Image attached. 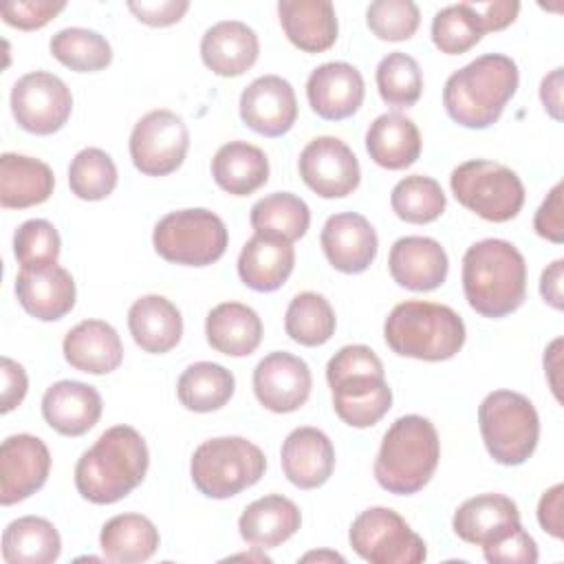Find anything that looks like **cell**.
<instances>
[{
    "instance_id": "40",
    "label": "cell",
    "mask_w": 564,
    "mask_h": 564,
    "mask_svg": "<svg viewBox=\"0 0 564 564\" xmlns=\"http://www.w3.org/2000/svg\"><path fill=\"white\" fill-rule=\"evenodd\" d=\"M48 48L59 64L75 73L104 70L112 62V48L108 40L93 29H62L51 37Z\"/></svg>"
},
{
    "instance_id": "30",
    "label": "cell",
    "mask_w": 564,
    "mask_h": 564,
    "mask_svg": "<svg viewBox=\"0 0 564 564\" xmlns=\"http://www.w3.org/2000/svg\"><path fill=\"white\" fill-rule=\"evenodd\" d=\"M128 328L141 350L163 355L181 341L183 317L167 297L143 295L128 311Z\"/></svg>"
},
{
    "instance_id": "44",
    "label": "cell",
    "mask_w": 564,
    "mask_h": 564,
    "mask_svg": "<svg viewBox=\"0 0 564 564\" xmlns=\"http://www.w3.org/2000/svg\"><path fill=\"white\" fill-rule=\"evenodd\" d=\"M485 35L471 2L449 4L432 18V42L445 55L467 53Z\"/></svg>"
},
{
    "instance_id": "29",
    "label": "cell",
    "mask_w": 564,
    "mask_h": 564,
    "mask_svg": "<svg viewBox=\"0 0 564 564\" xmlns=\"http://www.w3.org/2000/svg\"><path fill=\"white\" fill-rule=\"evenodd\" d=\"M302 524V513L293 500L269 494L251 505L238 518V531L253 549H275L286 542Z\"/></svg>"
},
{
    "instance_id": "43",
    "label": "cell",
    "mask_w": 564,
    "mask_h": 564,
    "mask_svg": "<svg viewBox=\"0 0 564 564\" xmlns=\"http://www.w3.org/2000/svg\"><path fill=\"white\" fill-rule=\"evenodd\" d=\"M70 192L82 200H104L117 187V165L101 148L79 150L68 165Z\"/></svg>"
},
{
    "instance_id": "15",
    "label": "cell",
    "mask_w": 564,
    "mask_h": 564,
    "mask_svg": "<svg viewBox=\"0 0 564 564\" xmlns=\"http://www.w3.org/2000/svg\"><path fill=\"white\" fill-rule=\"evenodd\" d=\"M51 471V452L33 434H13L0 447V502L4 507L40 491Z\"/></svg>"
},
{
    "instance_id": "16",
    "label": "cell",
    "mask_w": 564,
    "mask_h": 564,
    "mask_svg": "<svg viewBox=\"0 0 564 564\" xmlns=\"http://www.w3.org/2000/svg\"><path fill=\"white\" fill-rule=\"evenodd\" d=\"M308 364L286 350L269 352L253 370V392L260 405L286 414L300 410L311 394Z\"/></svg>"
},
{
    "instance_id": "7",
    "label": "cell",
    "mask_w": 564,
    "mask_h": 564,
    "mask_svg": "<svg viewBox=\"0 0 564 564\" xmlns=\"http://www.w3.org/2000/svg\"><path fill=\"white\" fill-rule=\"evenodd\" d=\"M267 469L264 452L242 436H218L200 443L189 463L194 487L214 500H225L253 487Z\"/></svg>"
},
{
    "instance_id": "39",
    "label": "cell",
    "mask_w": 564,
    "mask_h": 564,
    "mask_svg": "<svg viewBox=\"0 0 564 564\" xmlns=\"http://www.w3.org/2000/svg\"><path fill=\"white\" fill-rule=\"evenodd\" d=\"M335 311L330 302L313 291L297 293L286 308L284 330L286 335L302 346H322L335 333Z\"/></svg>"
},
{
    "instance_id": "55",
    "label": "cell",
    "mask_w": 564,
    "mask_h": 564,
    "mask_svg": "<svg viewBox=\"0 0 564 564\" xmlns=\"http://www.w3.org/2000/svg\"><path fill=\"white\" fill-rule=\"evenodd\" d=\"M540 99L546 112L560 121L562 119V68L551 70L540 84Z\"/></svg>"
},
{
    "instance_id": "48",
    "label": "cell",
    "mask_w": 564,
    "mask_h": 564,
    "mask_svg": "<svg viewBox=\"0 0 564 564\" xmlns=\"http://www.w3.org/2000/svg\"><path fill=\"white\" fill-rule=\"evenodd\" d=\"M482 555L491 564H535L540 557L535 540L522 527L502 540L482 546Z\"/></svg>"
},
{
    "instance_id": "14",
    "label": "cell",
    "mask_w": 564,
    "mask_h": 564,
    "mask_svg": "<svg viewBox=\"0 0 564 564\" xmlns=\"http://www.w3.org/2000/svg\"><path fill=\"white\" fill-rule=\"evenodd\" d=\"M300 176L322 198H344L361 181L355 152L337 137H317L300 152Z\"/></svg>"
},
{
    "instance_id": "5",
    "label": "cell",
    "mask_w": 564,
    "mask_h": 564,
    "mask_svg": "<svg viewBox=\"0 0 564 564\" xmlns=\"http://www.w3.org/2000/svg\"><path fill=\"white\" fill-rule=\"evenodd\" d=\"M438 458L441 441L434 423L421 414H405L383 434L372 471L386 491L412 496L430 482Z\"/></svg>"
},
{
    "instance_id": "12",
    "label": "cell",
    "mask_w": 564,
    "mask_h": 564,
    "mask_svg": "<svg viewBox=\"0 0 564 564\" xmlns=\"http://www.w3.org/2000/svg\"><path fill=\"white\" fill-rule=\"evenodd\" d=\"M130 159L145 176H167L176 172L189 148L185 121L165 108L143 115L130 132Z\"/></svg>"
},
{
    "instance_id": "36",
    "label": "cell",
    "mask_w": 564,
    "mask_h": 564,
    "mask_svg": "<svg viewBox=\"0 0 564 564\" xmlns=\"http://www.w3.org/2000/svg\"><path fill=\"white\" fill-rule=\"evenodd\" d=\"M62 553L57 529L40 516H22L2 533V557L7 564H51Z\"/></svg>"
},
{
    "instance_id": "27",
    "label": "cell",
    "mask_w": 564,
    "mask_h": 564,
    "mask_svg": "<svg viewBox=\"0 0 564 564\" xmlns=\"http://www.w3.org/2000/svg\"><path fill=\"white\" fill-rule=\"evenodd\" d=\"M275 236L253 234L238 256V275L245 286L258 293L278 291L291 275L295 264V251Z\"/></svg>"
},
{
    "instance_id": "20",
    "label": "cell",
    "mask_w": 564,
    "mask_h": 564,
    "mask_svg": "<svg viewBox=\"0 0 564 564\" xmlns=\"http://www.w3.org/2000/svg\"><path fill=\"white\" fill-rule=\"evenodd\" d=\"M15 297L35 319L55 322L73 311L75 282L57 262L44 267H20L15 278Z\"/></svg>"
},
{
    "instance_id": "34",
    "label": "cell",
    "mask_w": 564,
    "mask_h": 564,
    "mask_svg": "<svg viewBox=\"0 0 564 564\" xmlns=\"http://www.w3.org/2000/svg\"><path fill=\"white\" fill-rule=\"evenodd\" d=\"M212 176L227 194L249 196L269 181V159L258 145L229 141L216 150Z\"/></svg>"
},
{
    "instance_id": "50",
    "label": "cell",
    "mask_w": 564,
    "mask_h": 564,
    "mask_svg": "<svg viewBox=\"0 0 564 564\" xmlns=\"http://www.w3.org/2000/svg\"><path fill=\"white\" fill-rule=\"evenodd\" d=\"M128 9L134 18L148 26H170L178 22L189 9L187 0H154V2H128Z\"/></svg>"
},
{
    "instance_id": "22",
    "label": "cell",
    "mask_w": 564,
    "mask_h": 564,
    "mask_svg": "<svg viewBox=\"0 0 564 564\" xmlns=\"http://www.w3.org/2000/svg\"><path fill=\"white\" fill-rule=\"evenodd\" d=\"M452 527L463 542L487 546L502 540L522 524L518 505L511 498L502 494H480L465 500L456 509Z\"/></svg>"
},
{
    "instance_id": "32",
    "label": "cell",
    "mask_w": 564,
    "mask_h": 564,
    "mask_svg": "<svg viewBox=\"0 0 564 564\" xmlns=\"http://www.w3.org/2000/svg\"><path fill=\"white\" fill-rule=\"evenodd\" d=\"M205 335L216 352L247 357L262 341V319L247 304L223 302L207 313Z\"/></svg>"
},
{
    "instance_id": "37",
    "label": "cell",
    "mask_w": 564,
    "mask_h": 564,
    "mask_svg": "<svg viewBox=\"0 0 564 564\" xmlns=\"http://www.w3.org/2000/svg\"><path fill=\"white\" fill-rule=\"evenodd\" d=\"M236 390L234 375L214 361H196L187 366L176 383L183 408L192 412H214L229 403Z\"/></svg>"
},
{
    "instance_id": "23",
    "label": "cell",
    "mask_w": 564,
    "mask_h": 564,
    "mask_svg": "<svg viewBox=\"0 0 564 564\" xmlns=\"http://www.w3.org/2000/svg\"><path fill=\"white\" fill-rule=\"evenodd\" d=\"M282 471L300 489L322 487L335 469V447L317 427H295L282 443Z\"/></svg>"
},
{
    "instance_id": "49",
    "label": "cell",
    "mask_w": 564,
    "mask_h": 564,
    "mask_svg": "<svg viewBox=\"0 0 564 564\" xmlns=\"http://www.w3.org/2000/svg\"><path fill=\"white\" fill-rule=\"evenodd\" d=\"M535 234L560 245L564 240V218H562V183H555L533 218Z\"/></svg>"
},
{
    "instance_id": "46",
    "label": "cell",
    "mask_w": 564,
    "mask_h": 564,
    "mask_svg": "<svg viewBox=\"0 0 564 564\" xmlns=\"http://www.w3.org/2000/svg\"><path fill=\"white\" fill-rule=\"evenodd\" d=\"M421 22L419 7L412 0H377L366 9L368 29L386 42L410 40Z\"/></svg>"
},
{
    "instance_id": "11",
    "label": "cell",
    "mask_w": 564,
    "mask_h": 564,
    "mask_svg": "<svg viewBox=\"0 0 564 564\" xmlns=\"http://www.w3.org/2000/svg\"><path fill=\"white\" fill-rule=\"evenodd\" d=\"M352 551L370 564H419L427 557V546L410 524L388 507L361 511L348 531Z\"/></svg>"
},
{
    "instance_id": "8",
    "label": "cell",
    "mask_w": 564,
    "mask_h": 564,
    "mask_svg": "<svg viewBox=\"0 0 564 564\" xmlns=\"http://www.w3.org/2000/svg\"><path fill=\"white\" fill-rule=\"evenodd\" d=\"M478 427L489 456L500 465H522L538 447L540 419L520 392H489L478 405Z\"/></svg>"
},
{
    "instance_id": "13",
    "label": "cell",
    "mask_w": 564,
    "mask_h": 564,
    "mask_svg": "<svg viewBox=\"0 0 564 564\" xmlns=\"http://www.w3.org/2000/svg\"><path fill=\"white\" fill-rule=\"evenodd\" d=\"M11 112L18 126L31 134H53L73 112L70 88L53 73L33 70L11 88Z\"/></svg>"
},
{
    "instance_id": "25",
    "label": "cell",
    "mask_w": 564,
    "mask_h": 564,
    "mask_svg": "<svg viewBox=\"0 0 564 564\" xmlns=\"http://www.w3.org/2000/svg\"><path fill=\"white\" fill-rule=\"evenodd\" d=\"M260 53L256 31L240 20H223L209 26L200 40L203 64L220 77H238L249 70Z\"/></svg>"
},
{
    "instance_id": "3",
    "label": "cell",
    "mask_w": 564,
    "mask_h": 564,
    "mask_svg": "<svg viewBox=\"0 0 564 564\" xmlns=\"http://www.w3.org/2000/svg\"><path fill=\"white\" fill-rule=\"evenodd\" d=\"M518 82L520 73L509 55L485 53L447 77L443 106L458 126L485 130L500 119Z\"/></svg>"
},
{
    "instance_id": "45",
    "label": "cell",
    "mask_w": 564,
    "mask_h": 564,
    "mask_svg": "<svg viewBox=\"0 0 564 564\" xmlns=\"http://www.w3.org/2000/svg\"><path fill=\"white\" fill-rule=\"evenodd\" d=\"M59 247L57 229L44 218H31L13 234V256L20 267L53 264L59 258Z\"/></svg>"
},
{
    "instance_id": "33",
    "label": "cell",
    "mask_w": 564,
    "mask_h": 564,
    "mask_svg": "<svg viewBox=\"0 0 564 564\" xmlns=\"http://www.w3.org/2000/svg\"><path fill=\"white\" fill-rule=\"evenodd\" d=\"M366 150L377 165L405 170L421 154V132L403 112H383L366 132Z\"/></svg>"
},
{
    "instance_id": "17",
    "label": "cell",
    "mask_w": 564,
    "mask_h": 564,
    "mask_svg": "<svg viewBox=\"0 0 564 564\" xmlns=\"http://www.w3.org/2000/svg\"><path fill=\"white\" fill-rule=\"evenodd\" d=\"M240 119L262 137L275 139L286 134L297 119L293 86L280 75L253 79L240 95Z\"/></svg>"
},
{
    "instance_id": "41",
    "label": "cell",
    "mask_w": 564,
    "mask_h": 564,
    "mask_svg": "<svg viewBox=\"0 0 564 564\" xmlns=\"http://www.w3.org/2000/svg\"><path fill=\"white\" fill-rule=\"evenodd\" d=\"M392 212L412 225H425L436 220L447 205L445 192L432 176L412 174L401 178L390 194Z\"/></svg>"
},
{
    "instance_id": "1",
    "label": "cell",
    "mask_w": 564,
    "mask_h": 564,
    "mask_svg": "<svg viewBox=\"0 0 564 564\" xmlns=\"http://www.w3.org/2000/svg\"><path fill=\"white\" fill-rule=\"evenodd\" d=\"M150 452L130 425L108 427L75 465V487L95 505H112L139 487L148 474Z\"/></svg>"
},
{
    "instance_id": "42",
    "label": "cell",
    "mask_w": 564,
    "mask_h": 564,
    "mask_svg": "<svg viewBox=\"0 0 564 564\" xmlns=\"http://www.w3.org/2000/svg\"><path fill=\"white\" fill-rule=\"evenodd\" d=\"M377 90L388 106L410 108L421 99L423 75L419 62L401 51L388 53L377 66Z\"/></svg>"
},
{
    "instance_id": "4",
    "label": "cell",
    "mask_w": 564,
    "mask_h": 564,
    "mask_svg": "<svg viewBox=\"0 0 564 564\" xmlns=\"http://www.w3.org/2000/svg\"><path fill=\"white\" fill-rule=\"evenodd\" d=\"M326 381L337 416L350 427H370L392 408L383 364L364 344L339 348L326 364Z\"/></svg>"
},
{
    "instance_id": "52",
    "label": "cell",
    "mask_w": 564,
    "mask_h": 564,
    "mask_svg": "<svg viewBox=\"0 0 564 564\" xmlns=\"http://www.w3.org/2000/svg\"><path fill=\"white\" fill-rule=\"evenodd\" d=\"M29 388V379L24 368L11 357H2V414L11 412L22 403Z\"/></svg>"
},
{
    "instance_id": "21",
    "label": "cell",
    "mask_w": 564,
    "mask_h": 564,
    "mask_svg": "<svg viewBox=\"0 0 564 564\" xmlns=\"http://www.w3.org/2000/svg\"><path fill=\"white\" fill-rule=\"evenodd\" d=\"M388 269L392 280L410 291L438 289L449 271L441 242L427 236H403L390 247Z\"/></svg>"
},
{
    "instance_id": "47",
    "label": "cell",
    "mask_w": 564,
    "mask_h": 564,
    "mask_svg": "<svg viewBox=\"0 0 564 564\" xmlns=\"http://www.w3.org/2000/svg\"><path fill=\"white\" fill-rule=\"evenodd\" d=\"M64 9L62 0H7L0 4L2 20L20 31L42 29Z\"/></svg>"
},
{
    "instance_id": "35",
    "label": "cell",
    "mask_w": 564,
    "mask_h": 564,
    "mask_svg": "<svg viewBox=\"0 0 564 564\" xmlns=\"http://www.w3.org/2000/svg\"><path fill=\"white\" fill-rule=\"evenodd\" d=\"M159 531L141 513H119L110 518L99 533L104 557L115 564H139L150 560L159 549Z\"/></svg>"
},
{
    "instance_id": "56",
    "label": "cell",
    "mask_w": 564,
    "mask_h": 564,
    "mask_svg": "<svg viewBox=\"0 0 564 564\" xmlns=\"http://www.w3.org/2000/svg\"><path fill=\"white\" fill-rule=\"evenodd\" d=\"M311 560H330V562H344V557L339 555V553H333V551H313V553H306L304 557H302V562H311Z\"/></svg>"
},
{
    "instance_id": "24",
    "label": "cell",
    "mask_w": 564,
    "mask_h": 564,
    "mask_svg": "<svg viewBox=\"0 0 564 564\" xmlns=\"http://www.w3.org/2000/svg\"><path fill=\"white\" fill-rule=\"evenodd\" d=\"M101 394L82 381H57L42 397L44 421L62 436H82L101 416Z\"/></svg>"
},
{
    "instance_id": "10",
    "label": "cell",
    "mask_w": 564,
    "mask_h": 564,
    "mask_svg": "<svg viewBox=\"0 0 564 564\" xmlns=\"http://www.w3.org/2000/svg\"><path fill=\"white\" fill-rule=\"evenodd\" d=\"M449 187L463 207L489 223H507L524 205L520 176L511 167L487 159H471L454 167Z\"/></svg>"
},
{
    "instance_id": "54",
    "label": "cell",
    "mask_w": 564,
    "mask_h": 564,
    "mask_svg": "<svg viewBox=\"0 0 564 564\" xmlns=\"http://www.w3.org/2000/svg\"><path fill=\"white\" fill-rule=\"evenodd\" d=\"M564 260H555L551 262L540 278V295L544 297L546 304H551L553 308H562L564 306V291H562V278H564Z\"/></svg>"
},
{
    "instance_id": "51",
    "label": "cell",
    "mask_w": 564,
    "mask_h": 564,
    "mask_svg": "<svg viewBox=\"0 0 564 564\" xmlns=\"http://www.w3.org/2000/svg\"><path fill=\"white\" fill-rule=\"evenodd\" d=\"M471 4L478 13V22L485 33L507 29L520 13V2L516 0H476Z\"/></svg>"
},
{
    "instance_id": "31",
    "label": "cell",
    "mask_w": 564,
    "mask_h": 564,
    "mask_svg": "<svg viewBox=\"0 0 564 564\" xmlns=\"http://www.w3.org/2000/svg\"><path fill=\"white\" fill-rule=\"evenodd\" d=\"M55 187L53 170L33 156L4 152L0 156V205L24 209L48 200Z\"/></svg>"
},
{
    "instance_id": "19",
    "label": "cell",
    "mask_w": 564,
    "mask_h": 564,
    "mask_svg": "<svg viewBox=\"0 0 564 564\" xmlns=\"http://www.w3.org/2000/svg\"><path fill=\"white\" fill-rule=\"evenodd\" d=\"M364 77L348 62H326L306 82L308 106L326 121H341L355 115L364 104Z\"/></svg>"
},
{
    "instance_id": "6",
    "label": "cell",
    "mask_w": 564,
    "mask_h": 564,
    "mask_svg": "<svg viewBox=\"0 0 564 564\" xmlns=\"http://www.w3.org/2000/svg\"><path fill=\"white\" fill-rule=\"evenodd\" d=\"M383 337L392 352L421 361L452 359L465 344L463 317L436 302L405 300L397 304L383 324Z\"/></svg>"
},
{
    "instance_id": "18",
    "label": "cell",
    "mask_w": 564,
    "mask_h": 564,
    "mask_svg": "<svg viewBox=\"0 0 564 564\" xmlns=\"http://www.w3.org/2000/svg\"><path fill=\"white\" fill-rule=\"evenodd\" d=\"M319 242L326 260L341 273H364L377 258V231L370 220L355 212L328 216Z\"/></svg>"
},
{
    "instance_id": "9",
    "label": "cell",
    "mask_w": 564,
    "mask_h": 564,
    "mask_svg": "<svg viewBox=\"0 0 564 564\" xmlns=\"http://www.w3.org/2000/svg\"><path fill=\"white\" fill-rule=\"evenodd\" d=\"M154 251L185 267H207L223 258L229 245V234L220 216L209 209H178L165 214L152 231Z\"/></svg>"
},
{
    "instance_id": "2",
    "label": "cell",
    "mask_w": 564,
    "mask_h": 564,
    "mask_svg": "<svg viewBox=\"0 0 564 564\" xmlns=\"http://www.w3.org/2000/svg\"><path fill=\"white\" fill-rule=\"evenodd\" d=\"M463 293L482 317L511 315L527 295L524 256L500 238L474 242L463 256Z\"/></svg>"
},
{
    "instance_id": "26",
    "label": "cell",
    "mask_w": 564,
    "mask_h": 564,
    "mask_svg": "<svg viewBox=\"0 0 564 564\" xmlns=\"http://www.w3.org/2000/svg\"><path fill=\"white\" fill-rule=\"evenodd\" d=\"M64 359L82 372L108 375L123 361L119 333L104 319H84L73 326L62 344Z\"/></svg>"
},
{
    "instance_id": "28",
    "label": "cell",
    "mask_w": 564,
    "mask_h": 564,
    "mask_svg": "<svg viewBox=\"0 0 564 564\" xmlns=\"http://www.w3.org/2000/svg\"><path fill=\"white\" fill-rule=\"evenodd\" d=\"M278 15L289 42L304 53H322L337 40V15L328 0H280Z\"/></svg>"
},
{
    "instance_id": "38",
    "label": "cell",
    "mask_w": 564,
    "mask_h": 564,
    "mask_svg": "<svg viewBox=\"0 0 564 564\" xmlns=\"http://www.w3.org/2000/svg\"><path fill=\"white\" fill-rule=\"evenodd\" d=\"M249 223L256 234L295 242L306 234L311 225V209L300 196L291 192H273L251 207Z\"/></svg>"
},
{
    "instance_id": "53",
    "label": "cell",
    "mask_w": 564,
    "mask_h": 564,
    "mask_svg": "<svg viewBox=\"0 0 564 564\" xmlns=\"http://www.w3.org/2000/svg\"><path fill=\"white\" fill-rule=\"evenodd\" d=\"M562 498H564V485H553L551 489H546L538 502V522L540 527L562 540L564 535V524H562Z\"/></svg>"
}]
</instances>
